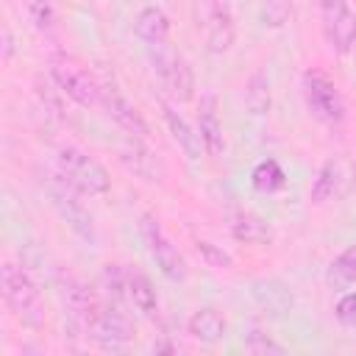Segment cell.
Listing matches in <instances>:
<instances>
[{
  "mask_svg": "<svg viewBox=\"0 0 356 356\" xmlns=\"http://www.w3.org/2000/svg\"><path fill=\"white\" fill-rule=\"evenodd\" d=\"M342 184H345V178H342V164H339V161H325V164L320 167L317 178H314V184H312V192H309L312 203L323 206V203L334 200V197L342 192Z\"/></svg>",
  "mask_w": 356,
  "mask_h": 356,
  "instance_id": "obj_17",
  "label": "cell"
},
{
  "mask_svg": "<svg viewBox=\"0 0 356 356\" xmlns=\"http://www.w3.org/2000/svg\"><path fill=\"white\" fill-rule=\"evenodd\" d=\"M186 331H189L192 339H197V342H203V345H214V342H220L222 334H225V320H222V314H220L217 309H197V312L189 317Z\"/></svg>",
  "mask_w": 356,
  "mask_h": 356,
  "instance_id": "obj_16",
  "label": "cell"
},
{
  "mask_svg": "<svg viewBox=\"0 0 356 356\" xmlns=\"http://www.w3.org/2000/svg\"><path fill=\"white\" fill-rule=\"evenodd\" d=\"M245 106L256 117H261V114L270 111V83H267V78L261 72H256L248 81V86H245Z\"/></svg>",
  "mask_w": 356,
  "mask_h": 356,
  "instance_id": "obj_19",
  "label": "cell"
},
{
  "mask_svg": "<svg viewBox=\"0 0 356 356\" xmlns=\"http://www.w3.org/2000/svg\"><path fill=\"white\" fill-rule=\"evenodd\" d=\"M203 147L209 156H220L225 150V136H222V122L217 117V106L214 97H203L200 100V128H197Z\"/></svg>",
  "mask_w": 356,
  "mask_h": 356,
  "instance_id": "obj_15",
  "label": "cell"
},
{
  "mask_svg": "<svg viewBox=\"0 0 356 356\" xmlns=\"http://www.w3.org/2000/svg\"><path fill=\"white\" fill-rule=\"evenodd\" d=\"M314 3H317V6H320V8H323V6H328V3H331V0H314Z\"/></svg>",
  "mask_w": 356,
  "mask_h": 356,
  "instance_id": "obj_28",
  "label": "cell"
},
{
  "mask_svg": "<svg viewBox=\"0 0 356 356\" xmlns=\"http://www.w3.org/2000/svg\"><path fill=\"white\" fill-rule=\"evenodd\" d=\"M195 245H197V253L203 256V261H206L209 267H217V270H231V267H234V259H231L220 245H214V242H209V239H197Z\"/></svg>",
  "mask_w": 356,
  "mask_h": 356,
  "instance_id": "obj_24",
  "label": "cell"
},
{
  "mask_svg": "<svg viewBox=\"0 0 356 356\" xmlns=\"http://www.w3.org/2000/svg\"><path fill=\"white\" fill-rule=\"evenodd\" d=\"M53 203H56V209L61 211V217L75 228V231H81V234H92V220L86 217V211L70 197V195H64V192H53Z\"/></svg>",
  "mask_w": 356,
  "mask_h": 356,
  "instance_id": "obj_21",
  "label": "cell"
},
{
  "mask_svg": "<svg viewBox=\"0 0 356 356\" xmlns=\"http://www.w3.org/2000/svg\"><path fill=\"white\" fill-rule=\"evenodd\" d=\"M320 11H323V31L328 44L337 53H350L356 42V14L348 8L345 0H331Z\"/></svg>",
  "mask_w": 356,
  "mask_h": 356,
  "instance_id": "obj_8",
  "label": "cell"
},
{
  "mask_svg": "<svg viewBox=\"0 0 356 356\" xmlns=\"http://www.w3.org/2000/svg\"><path fill=\"white\" fill-rule=\"evenodd\" d=\"M11 53H14V44H11V31H8V25H3V58H11Z\"/></svg>",
  "mask_w": 356,
  "mask_h": 356,
  "instance_id": "obj_27",
  "label": "cell"
},
{
  "mask_svg": "<svg viewBox=\"0 0 356 356\" xmlns=\"http://www.w3.org/2000/svg\"><path fill=\"white\" fill-rule=\"evenodd\" d=\"M250 181H253V186H256L259 192H275V189H281V186L286 184V175H284V170L278 167V161L267 159V161L256 164Z\"/></svg>",
  "mask_w": 356,
  "mask_h": 356,
  "instance_id": "obj_20",
  "label": "cell"
},
{
  "mask_svg": "<svg viewBox=\"0 0 356 356\" xmlns=\"http://www.w3.org/2000/svg\"><path fill=\"white\" fill-rule=\"evenodd\" d=\"M134 31H136V36H139L145 44L159 47V44H167L170 19H167V14H164L161 8L147 6V8L139 11V17H136V22H134Z\"/></svg>",
  "mask_w": 356,
  "mask_h": 356,
  "instance_id": "obj_13",
  "label": "cell"
},
{
  "mask_svg": "<svg viewBox=\"0 0 356 356\" xmlns=\"http://www.w3.org/2000/svg\"><path fill=\"white\" fill-rule=\"evenodd\" d=\"M100 106H103L106 114H108L122 131H128L131 136H139V139H147V136H150V128H147L145 117L139 114V108H136L125 95H120L114 86H103Z\"/></svg>",
  "mask_w": 356,
  "mask_h": 356,
  "instance_id": "obj_9",
  "label": "cell"
},
{
  "mask_svg": "<svg viewBox=\"0 0 356 356\" xmlns=\"http://www.w3.org/2000/svg\"><path fill=\"white\" fill-rule=\"evenodd\" d=\"M303 100H306V108L314 120H320L323 125H339L345 120V100L337 89V83L317 72V70H309L303 75Z\"/></svg>",
  "mask_w": 356,
  "mask_h": 356,
  "instance_id": "obj_4",
  "label": "cell"
},
{
  "mask_svg": "<svg viewBox=\"0 0 356 356\" xmlns=\"http://www.w3.org/2000/svg\"><path fill=\"white\" fill-rule=\"evenodd\" d=\"M153 50H156V53H153V64H156V72H159V78L164 81V86H167L178 100H189L192 92H195V78H192L189 64H186L178 53H172L167 44H159V47H153Z\"/></svg>",
  "mask_w": 356,
  "mask_h": 356,
  "instance_id": "obj_7",
  "label": "cell"
},
{
  "mask_svg": "<svg viewBox=\"0 0 356 356\" xmlns=\"http://www.w3.org/2000/svg\"><path fill=\"white\" fill-rule=\"evenodd\" d=\"M328 278H331V284H350V281H356V245H350L348 250H342L331 261Z\"/></svg>",
  "mask_w": 356,
  "mask_h": 356,
  "instance_id": "obj_22",
  "label": "cell"
},
{
  "mask_svg": "<svg viewBox=\"0 0 356 356\" xmlns=\"http://www.w3.org/2000/svg\"><path fill=\"white\" fill-rule=\"evenodd\" d=\"M0 292H3V300L6 306L22 320V323H39V314H42V298H39V289L33 284V278L17 267V264H3L0 270Z\"/></svg>",
  "mask_w": 356,
  "mask_h": 356,
  "instance_id": "obj_2",
  "label": "cell"
},
{
  "mask_svg": "<svg viewBox=\"0 0 356 356\" xmlns=\"http://www.w3.org/2000/svg\"><path fill=\"white\" fill-rule=\"evenodd\" d=\"M128 300L147 317H153L159 312V298H156V289L150 284V278L142 273V270H128Z\"/></svg>",
  "mask_w": 356,
  "mask_h": 356,
  "instance_id": "obj_18",
  "label": "cell"
},
{
  "mask_svg": "<svg viewBox=\"0 0 356 356\" xmlns=\"http://www.w3.org/2000/svg\"><path fill=\"white\" fill-rule=\"evenodd\" d=\"M250 292H253V300L273 317H284L295 303L292 289L278 278H259V281H253Z\"/></svg>",
  "mask_w": 356,
  "mask_h": 356,
  "instance_id": "obj_10",
  "label": "cell"
},
{
  "mask_svg": "<svg viewBox=\"0 0 356 356\" xmlns=\"http://www.w3.org/2000/svg\"><path fill=\"white\" fill-rule=\"evenodd\" d=\"M50 78L58 86L61 95H67L70 100H75L78 106H100L103 97V86L92 78L89 70H83L78 61L67 58V56H56L50 61Z\"/></svg>",
  "mask_w": 356,
  "mask_h": 356,
  "instance_id": "obj_3",
  "label": "cell"
},
{
  "mask_svg": "<svg viewBox=\"0 0 356 356\" xmlns=\"http://www.w3.org/2000/svg\"><path fill=\"white\" fill-rule=\"evenodd\" d=\"M83 331L103 348H122L125 342L134 339V325L128 323V317L111 306V303H100L97 312L86 320Z\"/></svg>",
  "mask_w": 356,
  "mask_h": 356,
  "instance_id": "obj_6",
  "label": "cell"
},
{
  "mask_svg": "<svg viewBox=\"0 0 356 356\" xmlns=\"http://www.w3.org/2000/svg\"><path fill=\"white\" fill-rule=\"evenodd\" d=\"M206 42L211 53H225L234 44V22H231V11L225 3L211 6L209 25H206Z\"/></svg>",
  "mask_w": 356,
  "mask_h": 356,
  "instance_id": "obj_14",
  "label": "cell"
},
{
  "mask_svg": "<svg viewBox=\"0 0 356 356\" xmlns=\"http://www.w3.org/2000/svg\"><path fill=\"white\" fill-rule=\"evenodd\" d=\"M337 320L342 325L356 328V292H348V295L339 298V303H337Z\"/></svg>",
  "mask_w": 356,
  "mask_h": 356,
  "instance_id": "obj_26",
  "label": "cell"
},
{
  "mask_svg": "<svg viewBox=\"0 0 356 356\" xmlns=\"http://www.w3.org/2000/svg\"><path fill=\"white\" fill-rule=\"evenodd\" d=\"M161 111H164V120H167V128H170V134H172V139L178 142V147L186 153V159L189 161H197L200 159V153L206 150L203 147V139H200V134H195L192 131V125L170 106V103H161Z\"/></svg>",
  "mask_w": 356,
  "mask_h": 356,
  "instance_id": "obj_11",
  "label": "cell"
},
{
  "mask_svg": "<svg viewBox=\"0 0 356 356\" xmlns=\"http://www.w3.org/2000/svg\"><path fill=\"white\" fill-rule=\"evenodd\" d=\"M142 239H145V245H147L150 259L156 261V267H159L170 281H184V278H186V259H184L181 250L170 242V236L164 234V228L159 225V220L142 217Z\"/></svg>",
  "mask_w": 356,
  "mask_h": 356,
  "instance_id": "obj_5",
  "label": "cell"
},
{
  "mask_svg": "<svg viewBox=\"0 0 356 356\" xmlns=\"http://www.w3.org/2000/svg\"><path fill=\"white\" fill-rule=\"evenodd\" d=\"M231 236L245 242V245H270L273 242V228L253 211H236L231 214Z\"/></svg>",
  "mask_w": 356,
  "mask_h": 356,
  "instance_id": "obj_12",
  "label": "cell"
},
{
  "mask_svg": "<svg viewBox=\"0 0 356 356\" xmlns=\"http://www.w3.org/2000/svg\"><path fill=\"white\" fill-rule=\"evenodd\" d=\"M245 350L259 353V356H264V353H275V356L286 353V348H284V345H278L273 337H267V334H261V331H253V334L245 339Z\"/></svg>",
  "mask_w": 356,
  "mask_h": 356,
  "instance_id": "obj_25",
  "label": "cell"
},
{
  "mask_svg": "<svg viewBox=\"0 0 356 356\" xmlns=\"http://www.w3.org/2000/svg\"><path fill=\"white\" fill-rule=\"evenodd\" d=\"M25 8H28V17H31V22H33L36 31H42V33H50L53 31L56 14H53L50 0H25Z\"/></svg>",
  "mask_w": 356,
  "mask_h": 356,
  "instance_id": "obj_23",
  "label": "cell"
},
{
  "mask_svg": "<svg viewBox=\"0 0 356 356\" xmlns=\"http://www.w3.org/2000/svg\"><path fill=\"white\" fill-rule=\"evenodd\" d=\"M56 167H58V175L70 186H75L86 195H103L111 189L108 170L97 159H92L89 153H83L78 147H61L56 156Z\"/></svg>",
  "mask_w": 356,
  "mask_h": 356,
  "instance_id": "obj_1",
  "label": "cell"
}]
</instances>
